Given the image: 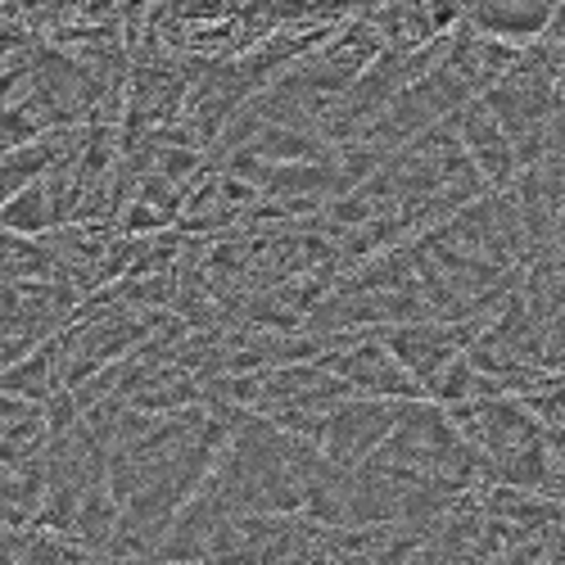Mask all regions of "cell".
<instances>
[{
    "label": "cell",
    "mask_w": 565,
    "mask_h": 565,
    "mask_svg": "<svg viewBox=\"0 0 565 565\" xmlns=\"http://www.w3.org/2000/svg\"><path fill=\"white\" fill-rule=\"evenodd\" d=\"M55 222V213H51V200H45V185L41 181H32L28 191H19L6 209H0V231H10V235H41L45 226Z\"/></svg>",
    "instance_id": "cell-1"
}]
</instances>
